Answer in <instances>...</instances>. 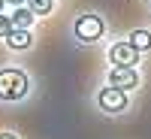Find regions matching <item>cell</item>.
<instances>
[{
    "label": "cell",
    "mask_w": 151,
    "mask_h": 139,
    "mask_svg": "<svg viewBox=\"0 0 151 139\" xmlns=\"http://www.w3.org/2000/svg\"><path fill=\"white\" fill-rule=\"evenodd\" d=\"M27 94V76L21 70H0V100H18Z\"/></svg>",
    "instance_id": "6da1fadb"
},
{
    "label": "cell",
    "mask_w": 151,
    "mask_h": 139,
    "mask_svg": "<svg viewBox=\"0 0 151 139\" xmlns=\"http://www.w3.org/2000/svg\"><path fill=\"white\" fill-rule=\"evenodd\" d=\"M6 42H9V48H27V45H30L27 27H12V30L6 33Z\"/></svg>",
    "instance_id": "8992f818"
},
{
    "label": "cell",
    "mask_w": 151,
    "mask_h": 139,
    "mask_svg": "<svg viewBox=\"0 0 151 139\" xmlns=\"http://www.w3.org/2000/svg\"><path fill=\"white\" fill-rule=\"evenodd\" d=\"M0 139H15V136H12V133H0Z\"/></svg>",
    "instance_id": "7c38bea8"
},
{
    "label": "cell",
    "mask_w": 151,
    "mask_h": 139,
    "mask_svg": "<svg viewBox=\"0 0 151 139\" xmlns=\"http://www.w3.org/2000/svg\"><path fill=\"white\" fill-rule=\"evenodd\" d=\"M12 27H30V24H33V9L27 6V9H15V12H12Z\"/></svg>",
    "instance_id": "52a82bcc"
},
{
    "label": "cell",
    "mask_w": 151,
    "mask_h": 139,
    "mask_svg": "<svg viewBox=\"0 0 151 139\" xmlns=\"http://www.w3.org/2000/svg\"><path fill=\"white\" fill-rule=\"evenodd\" d=\"M97 100H100V106H103L106 112H124V109H127V94H124L121 88H115V85L103 88Z\"/></svg>",
    "instance_id": "277c9868"
},
{
    "label": "cell",
    "mask_w": 151,
    "mask_h": 139,
    "mask_svg": "<svg viewBox=\"0 0 151 139\" xmlns=\"http://www.w3.org/2000/svg\"><path fill=\"white\" fill-rule=\"evenodd\" d=\"M27 6L33 9V15H48L52 12V0H27Z\"/></svg>",
    "instance_id": "9c48e42d"
},
{
    "label": "cell",
    "mask_w": 151,
    "mask_h": 139,
    "mask_svg": "<svg viewBox=\"0 0 151 139\" xmlns=\"http://www.w3.org/2000/svg\"><path fill=\"white\" fill-rule=\"evenodd\" d=\"M3 6H6V0H0V12H3Z\"/></svg>",
    "instance_id": "4fadbf2b"
},
{
    "label": "cell",
    "mask_w": 151,
    "mask_h": 139,
    "mask_svg": "<svg viewBox=\"0 0 151 139\" xmlns=\"http://www.w3.org/2000/svg\"><path fill=\"white\" fill-rule=\"evenodd\" d=\"M130 42L139 48V52H145V48H151V33H148V30H136V33L130 36Z\"/></svg>",
    "instance_id": "ba28073f"
},
{
    "label": "cell",
    "mask_w": 151,
    "mask_h": 139,
    "mask_svg": "<svg viewBox=\"0 0 151 139\" xmlns=\"http://www.w3.org/2000/svg\"><path fill=\"white\" fill-rule=\"evenodd\" d=\"M9 30H12V18H6L3 12H0V40H6Z\"/></svg>",
    "instance_id": "30bf717a"
},
{
    "label": "cell",
    "mask_w": 151,
    "mask_h": 139,
    "mask_svg": "<svg viewBox=\"0 0 151 139\" xmlns=\"http://www.w3.org/2000/svg\"><path fill=\"white\" fill-rule=\"evenodd\" d=\"M76 36H79L82 42H94L103 36V21H100L97 15H82L79 21H76Z\"/></svg>",
    "instance_id": "3957f363"
},
{
    "label": "cell",
    "mask_w": 151,
    "mask_h": 139,
    "mask_svg": "<svg viewBox=\"0 0 151 139\" xmlns=\"http://www.w3.org/2000/svg\"><path fill=\"white\" fill-rule=\"evenodd\" d=\"M6 3H12V6H21V3H27V0H6Z\"/></svg>",
    "instance_id": "8fae6325"
},
{
    "label": "cell",
    "mask_w": 151,
    "mask_h": 139,
    "mask_svg": "<svg viewBox=\"0 0 151 139\" xmlns=\"http://www.w3.org/2000/svg\"><path fill=\"white\" fill-rule=\"evenodd\" d=\"M109 60L115 67H136V60H139V48L133 42H115L109 48Z\"/></svg>",
    "instance_id": "7a4b0ae2"
},
{
    "label": "cell",
    "mask_w": 151,
    "mask_h": 139,
    "mask_svg": "<svg viewBox=\"0 0 151 139\" xmlns=\"http://www.w3.org/2000/svg\"><path fill=\"white\" fill-rule=\"evenodd\" d=\"M109 82L115 85V88H121V91H130V88L139 85V76H136V70H133V67H112Z\"/></svg>",
    "instance_id": "5b68a950"
}]
</instances>
